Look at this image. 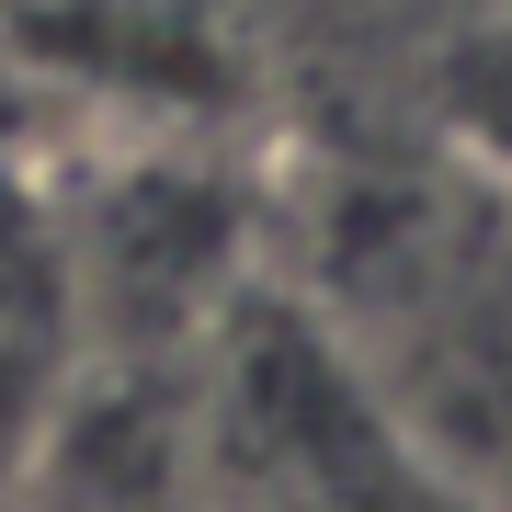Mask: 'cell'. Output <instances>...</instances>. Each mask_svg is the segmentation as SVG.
Returning <instances> with one entry per match:
<instances>
[{
  "instance_id": "6da1fadb",
  "label": "cell",
  "mask_w": 512,
  "mask_h": 512,
  "mask_svg": "<svg viewBox=\"0 0 512 512\" xmlns=\"http://www.w3.org/2000/svg\"><path fill=\"white\" fill-rule=\"evenodd\" d=\"M319 365L387 444L512 512V160H376L308 228Z\"/></svg>"
},
{
  "instance_id": "7a4b0ae2",
  "label": "cell",
  "mask_w": 512,
  "mask_h": 512,
  "mask_svg": "<svg viewBox=\"0 0 512 512\" xmlns=\"http://www.w3.org/2000/svg\"><path fill=\"white\" fill-rule=\"evenodd\" d=\"M80 399V274L57 194L0 148V467L46 456V433Z\"/></svg>"
}]
</instances>
